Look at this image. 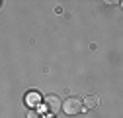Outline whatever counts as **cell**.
Instances as JSON below:
<instances>
[{
	"instance_id": "obj_1",
	"label": "cell",
	"mask_w": 123,
	"mask_h": 118,
	"mask_svg": "<svg viewBox=\"0 0 123 118\" xmlns=\"http://www.w3.org/2000/svg\"><path fill=\"white\" fill-rule=\"evenodd\" d=\"M61 108L65 110V114L74 116V114H80V110H82V102H80V98L70 96V98H67V100H65V104L61 106Z\"/></svg>"
},
{
	"instance_id": "obj_2",
	"label": "cell",
	"mask_w": 123,
	"mask_h": 118,
	"mask_svg": "<svg viewBox=\"0 0 123 118\" xmlns=\"http://www.w3.org/2000/svg\"><path fill=\"white\" fill-rule=\"evenodd\" d=\"M61 106H63V102H61V98L57 95H49L47 98H45V108H47V112L55 114L61 110Z\"/></svg>"
},
{
	"instance_id": "obj_3",
	"label": "cell",
	"mask_w": 123,
	"mask_h": 118,
	"mask_svg": "<svg viewBox=\"0 0 123 118\" xmlns=\"http://www.w3.org/2000/svg\"><path fill=\"white\" fill-rule=\"evenodd\" d=\"M25 102H27V106H39L41 104V95L31 91V93H27L25 95Z\"/></svg>"
},
{
	"instance_id": "obj_4",
	"label": "cell",
	"mask_w": 123,
	"mask_h": 118,
	"mask_svg": "<svg viewBox=\"0 0 123 118\" xmlns=\"http://www.w3.org/2000/svg\"><path fill=\"white\" fill-rule=\"evenodd\" d=\"M100 104V98L96 95H88L84 100H82V108H96Z\"/></svg>"
},
{
	"instance_id": "obj_5",
	"label": "cell",
	"mask_w": 123,
	"mask_h": 118,
	"mask_svg": "<svg viewBox=\"0 0 123 118\" xmlns=\"http://www.w3.org/2000/svg\"><path fill=\"white\" fill-rule=\"evenodd\" d=\"M27 118H39V114H37V112H29Z\"/></svg>"
}]
</instances>
